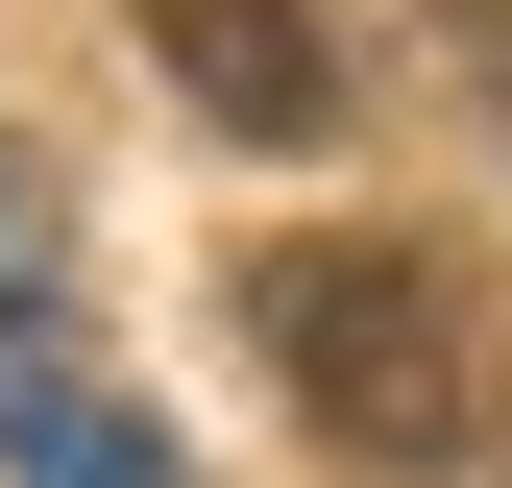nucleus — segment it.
I'll list each match as a JSON object with an SVG mask.
<instances>
[{
    "instance_id": "obj_1",
    "label": "nucleus",
    "mask_w": 512,
    "mask_h": 488,
    "mask_svg": "<svg viewBox=\"0 0 512 488\" xmlns=\"http://www.w3.org/2000/svg\"><path fill=\"white\" fill-rule=\"evenodd\" d=\"M244 342L293 366L342 488H512V342H488V293L439 244H269Z\"/></svg>"
},
{
    "instance_id": "obj_2",
    "label": "nucleus",
    "mask_w": 512,
    "mask_h": 488,
    "mask_svg": "<svg viewBox=\"0 0 512 488\" xmlns=\"http://www.w3.org/2000/svg\"><path fill=\"white\" fill-rule=\"evenodd\" d=\"M147 74L220 122V147H317L342 122V49H317V0H147Z\"/></svg>"
},
{
    "instance_id": "obj_3",
    "label": "nucleus",
    "mask_w": 512,
    "mask_h": 488,
    "mask_svg": "<svg viewBox=\"0 0 512 488\" xmlns=\"http://www.w3.org/2000/svg\"><path fill=\"white\" fill-rule=\"evenodd\" d=\"M0 464H25V488H196V464H171L74 342H0Z\"/></svg>"
},
{
    "instance_id": "obj_4",
    "label": "nucleus",
    "mask_w": 512,
    "mask_h": 488,
    "mask_svg": "<svg viewBox=\"0 0 512 488\" xmlns=\"http://www.w3.org/2000/svg\"><path fill=\"white\" fill-rule=\"evenodd\" d=\"M0 342H74V220H49L25 122H0Z\"/></svg>"
}]
</instances>
